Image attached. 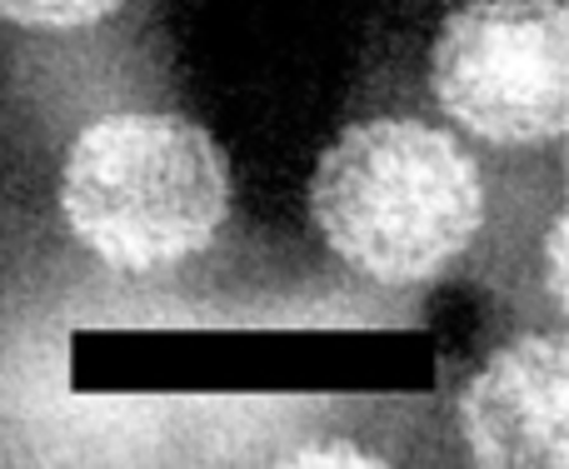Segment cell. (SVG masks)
<instances>
[{"label": "cell", "instance_id": "cell-4", "mask_svg": "<svg viewBox=\"0 0 569 469\" xmlns=\"http://www.w3.org/2000/svg\"><path fill=\"white\" fill-rule=\"evenodd\" d=\"M460 420L485 465H569V350L560 335L505 345L470 380Z\"/></svg>", "mask_w": 569, "mask_h": 469}, {"label": "cell", "instance_id": "cell-2", "mask_svg": "<svg viewBox=\"0 0 569 469\" xmlns=\"http://www.w3.org/2000/svg\"><path fill=\"white\" fill-rule=\"evenodd\" d=\"M230 206L220 146L176 116H106L76 140L60 210L86 250L130 275L170 270L216 240Z\"/></svg>", "mask_w": 569, "mask_h": 469}, {"label": "cell", "instance_id": "cell-6", "mask_svg": "<svg viewBox=\"0 0 569 469\" xmlns=\"http://www.w3.org/2000/svg\"><path fill=\"white\" fill-rule=\"evenodd\" d=\"M295 465H375V455L350 450V445H325V450H300Z\"/></svg>", "mask_w": 569, "mask_h": 469}, {"label": "cell", "instance_id": "cell-5", "mask_svg": "<svg viewBox=\"0 0 569 469\" xmlns=\"http://www.w3.org/2000/svg\"><path fill=\"white\" fill-rule=\"evenodd\" d=\"M120 0H0V16L16 26H40V30H76L90 20H106Z\"/></svg>", "mask_w": 569, "mask_h": 469}, {"label": "cell", "instance_id": "cell-3", "mask_svg": "<svg viewBox=\"0 0 569 469\" xmlns=\"http://www.w3.org/2000/svg\"><path fill=\"white\" fill-rule=\"evenodd\" d=\"M435 96L495 146H545L569 120V20L560 0H475L435 40Z\"/></svg>", "mask_w": 569, "mask_h": 469}, {"label": "cell", "instance_id": "cell-7", "mask_svg": "<svg viewBox=\"0 0 569 469\" xmlns=\"http://www.w3.org/2000/svg\"><path fill=\"white\" fill-rule=\"evenodd\" d=\"M545 260H550V295L565 305V220L550 226V255Z\"/></svg>", "mask_w": 569, "mask_h": 469}, {"label": "cell", "instance_id": "cell-1", "mask_svg": "<svg viewBox=\"0 0 569 469\" xmlns=\"http://www.w3.org/2000/svg\"><path fill=\"white\" fill-rule=\"evenodd\" d=\"M310 210L325 245L380 285H420L475 240L480 170L415 120H365L320 156Z\"/></svg>", "mask_w": 569, "mask_h": 469}]
</instances>
